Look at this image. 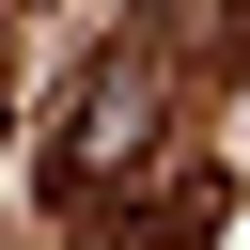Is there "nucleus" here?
Here are the masks:
<instances>
[{"label": "nucleus", "mask_w": 250, "mask_h": 250, "mask_svg": "<svg viewBox=\"0 0 250 250\" xmlns=\"http://www.w3.org/2000/svg\"><path fill=\"white\" fill-rule=\"evenodd\" d=\"M141 141H156V62H94L78 78V125H62V188L141 172Z\"/></svg>", "instance_id": "f257e3e1"}, {"label": "nucleus", "mask_w": 250, "mask_h": 250, "mask_svg": "<svg viewBox=\"0 0 250 250\" xmlns=\"http://www.w3.org/2000/svg\"><path fill=\"white\" fill-rule=\"evenodd\" d=\"M172 16H188V31H203V16H219V0H172Z\"/></svg>", "instance_id": "f03ea898"}]
</instances>
